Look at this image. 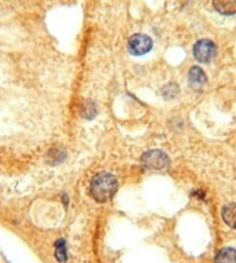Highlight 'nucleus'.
Returning <instances> with one entry per match:
<instances>
[{"instance_id": "obj_1", "label": "nucleus", "mask_w": 236, "mask_h": 263, "mask_svg": "<svg viewBox=\"0 0 236 263\" xmlns=\"http://www.w3.org/2000/svg\"><path fill=\"white\" fill-rule=\"evenodd\" d=\"M118 189V182L110 173H99L90 182V194L96 202L106 203L110 201Z\"/></svg>"}, {"instance_id": "obj_2", "label": "nucleus", "mask_w": 236, "mask_h": 263, "mask_svg": "<svg viewBox=\"0 0 236 263\" xmlns=\"http://www.w3.org/2000/svg\"><path fill=\"white\" fill-rule=\"evenodd\" d=\"M142 164L146 170L159 171L169 165V158L160 149H152L146 152L142 158Z\"/></svg>"}, {"instance_id": "obj_3", "label": "nucleus", "mask_w": 236, "mask_h": 263, "mask_svg": "<svg viewBox=\"0 0 236 263\" xmlns=\"http://www.w3.org/2000/svg\"><path fill=\"white\" fill-rule=\"evenodd\" d=\"M129 51L134 56H143L146 55L153 48V41L149 36L145 34H134L130 37L129 43Z\"/></svg>"}, {"instance_id": "obj_4", "label": "nucleus", "mask_w": 236, "mask_h": 263, "mask_svg": "<svg viewBox=\"0 0 236 263\" xmlns=\"http://www.w3.org/2000/svg\"><path fill=\"white\" fill-rule=\"evenodd\" d=\"M217 53L215 44L210 40H199L193 45V56L199 63H208Z\"/></svg>"}, {"instance_id": "obj_5", "label": "nucleus", "mask_w": 236, "mask_h": 263, "mask_svg": "<svg viewBox=\"0 0 236 263\" xmlns=\"http://www.w3.org/2000/svg\"><path fill=\"white\" fill-rule=\"evenodd\" d=\"M207 78L199 66H193L189 71V83L193 89H201L206 84Z\"/></svg>"}, {"instance_id": "obj_6", "label": "nucleus", "mask_w": 236, "mask_h": 263, "mask_svg": "<svg viewBox=\"0 0 236 263\" xmlns=\"http://www.w3.org/2000/svg\"><path fill=\"white\" fill-rule=\"evenodd\" d=\"M213 7L220 14H236V0H213Z\"/></svg>"}, {"instance_id": "obj_7", "label": "nucleus", "mask_w": 236, "mask_h": 263, "mask_svg": "<svg viewBox=\"0 0 236 263\" xmlns=\"http://www.w3.org/2000/svg\"><path fill=\"white\" fill-rule=\"evenodd\" d=\"M222 219L231 229L236 230V204L231 203L222 209Z\"/></svg>"}, {"instance_id": "obj_8", "label": "nucleus", "mask_w": 236, "mask_h": 263, "mask_svg": "<svg viewBox=\"0 0 236 263\" xmlns=\"http://www.w3.org/2000/svg\"><path fill=\"white\" fill-rule=\"evenodd\" d=\"M214 263H236V249L227 247L217 254Z\"/></svg>"}, {"instance_id": "obj_9", "label": "nucleus", "mask_w": 236, "mask_h": 263, "mask_svg": "<svg viewBox=\"0 0 236 263\" xmlns=\"http://www.w3.org/2000/svg\"><path fill=\"white\" fill-rule=\"evenodd\" d=\"M56 252H54V255L59 262H65L67 260V253H66V246L64 240H58L56 242Z\"/></svg>"}, {"instance_id": "obj_10", "label": "nucleus", "mask_w": 236, "mask_h": 263, "mask_svg": "<svg viewBox=\"0 0 236 263\" xmlns=\"http://www.w3.org/2000/svg\"><path fill=\"white\" fill-rule=\"evenodd\" d=\"M96 106H95L94 102L92 101H87L84 103L83 106V115L84 117H86V119L88 120H92L94 119L95 116H96Z\"/></svg>"}, {"instance_id": "obj_11", "label": "nucleus", "mask_w": 236, "mask_h": 263, "mask_svg": "<svg viewBox=\"0 0 236 263\" xmlns=\"http://www.w3.org/2000/svg\"><path fill=\"white\" fill-rule=\"evenodd\" d=\"M172 90H179V88H177L176 85H168L165 87V89H163V97H166L168 99H171V98H175L176 93H172Z\"/></svg>"}]
</instances>
